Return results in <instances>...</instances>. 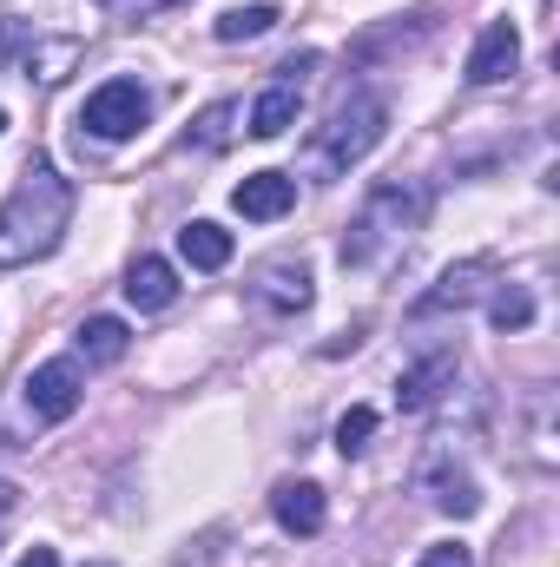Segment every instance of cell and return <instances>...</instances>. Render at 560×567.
I'll use <instances>...</instances> for the list:
<instances>
[{
  "label": "cell",
  "instance_id": "6da1fadb",
  "mask_svg": "<svg viewBox=\"0 0 560 567\" xmlns=\"http://www.w3.org/2000/svg\"><path fill=\"white\" fill-rule=\"evenodd\" d=\"M73 225V185L53 172V158H27L20 185L0 198V271H20L46 258Z\"/></svg>",
  "mask_w": 560,
  "mask_h": 567
},
{
  "label": "cell",
  "instance_id": "7a4b0ae2",
  "mask_svg": "<svg viewBox=\"0 0 560 567\" xmlns=\"http://www.w3.org/2000/svg\"><path fill=\"white\" fill-rule=\"evenodd\" d=\"M422 185L409 178H390V185H376L370 198H363V212L350 218V231H343V271H376V265H390L409 238H416L422 225Z\"/></svg>",
  "mask_w": 560,
  "mask_h": 567
},
{
  "label": "cell",
  "instance_id": "3957f363",
  "mask_svg": "<svg viewBox=\"0 0 560 567\" xmlns=\"http://www.w3.org/2000/svg\"><path fill=\"white\" fill-rule=\"evenodd\" d=\"M383 126H390V106H383L376 93H350V100L330 113V126L317 133V145H310L317 178H336V172H350L356 158H370L376 140H383Z\"/></svg>",
  "mask_w": 560,
  "mask_h": 567
},
{
  "label": "cell",
  "instance_id": "277c9868",
  "mask_svg": "<svg viewBox=\"0 0 560 567\" xmlns=\"http://www.w3.org/2000/svg\"><path fill=\"white\" fill-rule=\"evenodd\" d=\"M145 113H152V100H145L139 80H106V86L80 106V126H86L93 140L120 145V140H133V133L145 126Z\"/></svg>",
  "mask_w": 560,
  "mask_h": 567
},
{
  "label": "cell",
  "instance_id": "5b68a950",
  "mask_svg": "<svg viewBox=\"0 0 560 567\" xmlns=\"http://www.w3.org/2000/svg\"><path fill=\"white\" fill-rule=\"evenodd\" d=\"M80 396H86V377H80L73 357H53V363H40V370L27 377V410H33V423H66V416L80 410Z\"/></svg>",
  "mask_w": 560,
  "mask_h": 567
},
{
  "label": "cell",
  "instance_id": "8992f818",
  "mask_svg": "<svg viewBox=\"0 0 560 567\" xmlns=\"http://www.w3.org/2000/svg\"><path fill=\"white\" fill-rule=\"evenodd\" d=\"M251 297L271 310V317H297V310H310V271L297 265V258H271V265H258V278H251Z\"/></svg>",
  "mask_w": 560,
  "mask_h": 567
},
{
  "label": "cell",
  "instance_id": "52a82bcc",
  "mask_svg": "<svg viewBox=\"0 0 560 567\" xmlns=\"http://www.w3.org/2000/svg\"><path fill=\"white\" fill-rule=\"evenodd\" d=\"M515 66H521V33L508 20H488L468 53V86H501V80H515Z\"/></svg>",
  "mask_w": 560,
  "mask_h": 567
},
{
  "label": "cell",
  "instance_id": "ba28073f",
  "mask_svg": "<svg viewBox=\"0 0 560 567\" xmlns=\"http://www.w3.org/2000/svg\"><path fill=\"white\" fill-rule=\"evenodd\" d=\"M271 515H278L283 535H323L330 502H323L317 482H278V488H271Z\"/></svg>",
  "mask_w": 560,
  "mask_h": 567
},
{
  "label": "cell",
  "instance_id": "9c48e42d",
  "mask_svg": "<svg viewBox=\"0 0 560 567\" xmlns=\"http://www.w3.org/2000/svg\"><path fill=\"white\" fill-rule=\"evenodd\" d=\"M231 205H238V218L271 225V218H283V212L297 205V178H290V172H251V178L231 192Z\"/></svg>",
  "mask_w": 560,
  "mask_h": 567
},
{
  "label": "cell",
  "instance_id": "30bf717a",
  "mask_svg": "<svg viewBox=\"0 0 560 567\" xmlns=\"http://www.w3.org/2000/svg\"><path fill=\"white\" fill-rule=\"evenodd\" d=\"M448 383H455V357H448V350H435V357H422L416 370H403V383H396V410H409V416H416V410H428Z\"/></svg>",
  "mask_w": 560,
  "mask_h": 567
},
{
  "label": "cell",
  "instance_id": "8fae6325",
  "mask_svg": "<svg viewBox=\"0 0 560 567\" xmlns=\"http://www.w3.org/2000/svg\"><path fill=\"white\" fill-rule=\"evenodd\" d=\"M481 278H488V258H468V265H455V271H442V284L428 290L416 303V317H442V310H468L475 297H481Z\"/></svg>",
  "mask_w": 560,
  "mask_h": 567
},
{
  "label": "cell",
  "instance_id": "7c38bea8",
  "mask_svg": "<svg viewBox=\"0 0 560 567\" xmlns=\"http://www.w3.org/2000/svg\"><path fill=\"white\" fill-rule=\"evenodd\" d=\"M178 258H185L191 271H225V265H231V231L211 225V218H191V225L178 231Z\"/></svg>",
  "mask_w": 560,
  "mask_h": 567
},
{
  "label": "cell",
  "instance_id": "4fadbf2b",
  "mask_svg": "<svg viewBox=\"0 0 560 567\" xmlns=\"http://www.w3.org/2000/svg\"><path fill=\"white\" fill-rule=\"evenodd\" d=\"M297 113H303V93H297L290 80H278V86H265V93H258V106H251V120H245V126H251L258 140H283V133L297 126Z\"/></svg>",
  "mask_w": 560,
  "mask_h": 567
},
{
  "label": "cell",
  "instance_id": "5bb4252c",
  "mask_svg": "<svg viewBox=\"0 0 560 567\" xmlns=\"http://www.w3.org/2000/svg\"><path fill=\"white\" fill-rule=\"evenodd\" d=\"M126 297H133L139 310H165V303L178 297V271H172L165 258H133V271H126Z\"/></svg>",
  "mask_w": 560,
  "mask_h": 567
},
{
  "label": "cell",
  "instance_id": "9a60e30c",
  "mask_svg": "<svg viewBox=\"0 0 560 567\" xmlns=\"http://www.w3.org/2000/svg\"><path fill=\"white\" fill-rule=\"evenodd\" d=\"M422 482L435 488L428 502H435L442 515H455V522H468V515L481 508V488H475V475H462V468H435V462H428V475H422Z\"/></svg>",
  "mask_w": 560,
  "mask_h": 567
},
{
  "label": "cell",
  "instance_id": "2e32d148",
  "mask_svg": "<svg viewBox=\"0 0 560 567\" xmlns=\"http://www.w3.org/2000/svg\"><path fill=\"white\" fill-rule=\"evenodd\" d=\"M73 343H80V357H86V363H120V357L133 350V330H126L120 317H86Z\"/></svg>",
  "mask_w": 560,
  "mask_h": 567
},
{
  "label": "cell",
  "instance_id": "e0dca14e",
  "mask_svg": "<svg viewBox=\"0 0 560 567\" xmlns=\"http://www.w3.org/2000/svg\"><path fill=\"white\" fill-rule=\"evenodd\" d=\"M73 60H80V40H33V53H27V80L60 86V80L73 73Z\"/></svg>",
  "mask_w": 560,
  "mask_h": 567
},
{
  "label": "cell",
  "instance_id": "ac0fdd59",
  "mask_svg": "<svg viewBox=\"0 0 560 567\" xmlns=\"http://www.w3.org/2000/svg\"><path fill=\"white\" fill-rule=\"evenodd\" d=\"M271 27H278V7H271V0H251V7H231V13L218 20V40L238 47V40H258V33H271Z\"/></svg>",
  "mask_w": 560,
  "mask_h": 567
},
{
  "label": "cell",
  "instance_id": "d6986e66",
  "mask_svg": "<svg viewBox=\"0 0 560 567\" xmlns=\"http://www.w3.org/2000/svg\"><path fill=\"white\" fill-rule=\"evenodd\" d=\"M488 317H495V330H528V323H535V297H528L521 284H501V290L488 297Z\"/></svg>",
  "mask_w": 560,
  "mask_h": 567
},
{
  "label": "cell",
  "instance_id": "ffe728a7",
  "mask_svg": "<svg viewBox=\"0 0 560 567\" xmlns=\"http://www.w3.org/2000/svg\"><path fill=\"white\" fill-rule=\"evenodd\" d=\"M370 435H376V410H363V403L343 410V423H336V449H343V455H363Z\"/></svg>",
  "mask_w": 560,
  "mask_h": 567
},
{
  "label": "cell",
  "instance_id": "44dd1931",
  "mask_svg": "<svg viewBox=\"0 0 560 567\" xmlns=\"http://www.w3.org/2000/svg\"><path fill=\"white\" fill-rule=\"evenodd\" d=\"M231 120H238V106H231V100H218V106H205V120H198V133H191V140L205 145V152H218V145L231 140Z\"/></svg>",
  "mask_w": 560,
  "mask_h": 567
},
{
  "label": "cell",
  "instance_id": "7402d4cb",
  "mask_svg": "<svg viewBox=\"0 0 560 567\" xmlns=\"http://www.w3.org/2000/svg\"><path fill=\"white\" fill-rule=\"evenodd\" d=\"M416 567H475V555H468L462 542H442V548H428Z\"/></svg>",
  "mask_w": 560,
  "mask_h": 567
},
{
  "label": "cell",
  "instance_id": "603a6c76",
  "mask_svg": "<svg viewBox=\"0 0 560 567\" xmlns=\"http://www.w3.org/2000/svg\"><path fill=\"white\" fill-rule=\"evenodd\" d=\"M20 567H60V555H53V548H27V555H20Z\"/></svg>",
  "mask_w": 560,
  "mask_h": 567
},
{
  "label": "cell",
  "instance_id": "cb8c5ba5",
  "mask_svg": "<svg viewBox=\"0 0 560 567\" xmlns=\"http://www.w3.org/2000/svg\"><path fill=\"white\" fill-rule=\"evenodd\" d=\"M13 502H20V495H13V482H0V535H7V522H13Z\"/></svg>",
  "mask_w": 560,
  "mask_h": 567
},
{
  "label": "cell",
  "instance_id": "d4e9b609",
  "mask_svg": "<svg viewBox=\"0 0 560 567\" xmlns=\"http://www.w3.org/2000/svg\"><path fill=\"white\" fill-rule=\"evenodd\" d=\"M0 133H7V113H0Z\"/></svg>",
  "mask_w": 560,
  "mask_h": 567
},
{
  "label": "cell",
  "instance_id": "484cf974",
  "mask_svg": "<svg viewBox=\"0 0 560 567\" xmlns=\"http://www.w3.org/2000/svg\"><path fill=\"white\" fill-rule=\"evenodd\" d=\"M165 7H178V0H165Z\"/></svg>",
  "mask_w": 560,
  "mask_h": 567
}]
</instances>
